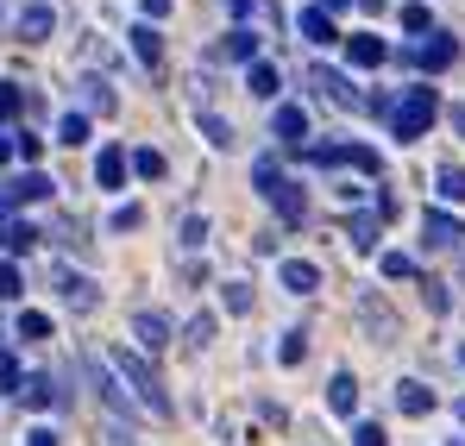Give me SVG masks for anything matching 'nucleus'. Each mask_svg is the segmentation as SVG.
<instances>
[{
  "mask_svg": "<svg viewBox=\"0 0 465 446\" xmlns=\"http://www.w3.org/2000/svg\"><path fill=\"white\" fill-rule=\"evenodd\" d=\"M352 446H390V434L378 421H359V428H352Z\"/></svg>",
  "mask_w": 465,
  "mask_h": 446,
  "instance_id": "36",
  "label": "nucleus"
},
{
  "mask_svg": "<svg viewBox=\"0 0 465 446\" xmlns=\"http://www.w3.org/2000/svg\"><path fill=\"white\" fill-rule=\"evenodd\" d=\"M126 170H133V157L120 145H101V157H94V183L101 189H126Z\"/></svg>",
  "mask_w": 465,
  "mask_h": 446,
  "instance_id": "8",
  "label": "nucleus"
},
{
  "mask_svg": "<svg viewBox=\"0 0 465 446\" xmlns=\"http://www.w3.org/2000/svg\"><path fill=\"white\" fill-rule=\"evenodd\" d=\"M114 233H133V226H145V208H139V202H126V208H114Z\"/></svg>",
  "mask_w": 465,
  "mask_h": 446,
  "instance_id": "34",
  "label": "nucleus"
},
{
  "mask_svg": "<svg viewBox=\"0 0 465 446\" xmlns=\"http://www.w3.org/2000/svg\"><path fill=\"white\" fill-rule=\"evenodd\" d=\"M227 6H232V13H239V19H245V13H252V0H227Z\"/></svg>",
  "mask_w": 465,
  "mask_h": 446,
  "instance_id": "47",
  "label": "nucleus"
},
{
  "mask_svg": "<svg viewBox=\"0 0 465 446\" xmlns=\"http://www.w3.org/2000/svg\"><path fill=\"white\" fill-rule=\"evenodd\" d=\"M321 6H327V13H340V6H352V0H321Z\"/></svg>",
  "mask_w": 465,
  "mask_h": 446,
  "instance_id": "48",
  "label": "nucleus"
},
{
  "mask_svg": "<svg viewBox=\"0 0 465 446\" xmlns=\"http://www.w3.org/2000/svg\"><path fill=\"white\" fill-rule=\"evenodd\" d=\"M133 170H139L145 183H157V176H163V157H157V151L145 145V151H133Z\"/></svg>",
  "mask_w": 465,
  "mask_h": 446,
  "instance_id": "33",
  "label": "nucleus"
},
{
  "mask_svg": "<svg viewBox=\"0 0 465 446\" xmlns=\"http://www.w3.org/2000/svg\"><path fill=\"white\" fill-rule=\"evenodd\" d=\"M45 195H51V183H45L38 170H25V176L0 183V208H32V202H45Z\"/></svg>",
  "mask_w": 465,
  "mask_h": 446,
  "instance_id": "6",
  "label": "nucleus"
},
{
  "mask_svg": "<svg viewBox=\"0 0 465 446\" xmlns=\"http://www.w3.org/2000/svg\"><path fill=\"white\" fill-rule=\"evenodd\" d=\"M145 13H152V19H163V13H170V0H145Z\"/></svg>",
  "mask_w": 465,
  "mask_h": 446,
  "instance_id": "45",
  "label": "nucleus"
},
{
  "mask_svg": "<svg viewBox=\"0 0 465 446\" xmlns=\"http://www.w3.org/2000/svg\"><path fill=\"white\" fill-rule=\"evenodd\" d=\"M252 183H258V195H264V202L283 214V226H302L309 202H302V189H296V183L277 170V157H258V164H252Z\"/></svg>",
  "mask_w": 465,
  "mask_h": 446,
  "instance_id": "1",
  "label": "nucleus"
},
{
  "mask_svg": "<svg viewBox=\"0 0 465 446\" xmlns=\"http://www.w3.org/2000/svg\"><path fill=\"white\" fill-rule=\"evenodd\" d=\"M94 390H101V402H107V409H120V415H133V402L120 396V383H114V377L101 372V365H94Z\"/></svg>",
  "mask_w": 465,
  "mask_h": 446,
  "instance_id": "26",
  "label": "nucleus"
},
{
  "mask_svg": "<svg viewBox=\"0 0 465 446\" xmlns=\"http://www.w3.org/2000/svg\"><path fill=\"white\" fill-rule=\"evenodd\" d=\"M221 57H232V64H258V38H252L245 25H232L227 38H221Z\"/></svg>",
  "mask_w": 465,
  "mask_h": 446,
  "instance_id": "18",
  "label": "nucleus"
},
{
  "mask_svg": "<svg viewBox=\"0 0 465 446\" xmlns=\"http://www.w3.org/2000/svg\"><path fill=\"white\" fill-rule=\"evenodd\" d=\"M277 277H283L290 296H314V290H321V264H309V258H283Z\"/></svg>",
  "mask_w": 465,
  "mask_h": 446,
  "instance_id": "7",
  "label": "nucleus"
},
{
  "mask_svg": "<svg viewBox=\"0 0 465 446\" xmlns=\"http://www.w3.org/2000/svg\"><path fill=\"white\" fill-rule=\"evenodd\" d=\"M0 239H6V221H0Z\"/></svg>",
  "mask_w": 465,
  "mask_h": 446,
  "instance_id": "50",
  "label": "nucleus"
},
{
  "mask_svg": "<svg viewBox=\"0 0 465 446\" xmlns=\"http://www.w3.org/2000/svg\"><path fill=\"white\" fill-rule=\"evenodd\" d=\"M38 239H45V233H38L32 221H6V252H13V258H19V252H32Z\"/></svg>",
  "mask_w": 465,
  "mask_h": 446,
  "instance_id": "23",
  "label": "nucleus"
},
{
  "mask_svg": "<svg viewBox=\"0 0 465 446\" xmlns=\"http://www.w3.org/2000/svg\"><path fill=\"white\" fill-rule=\"evenodd\" d=\"M45 333H51V314L25 308V314H19V340H45Z\"/></svg>",
  "mask_w": 465,
  "mask_h": 446,
  "instance_id": "30",
  "label": "nucleus"
},
{
  "mask_svg": "<svg viewBox=\"0 0 465 446\" xmlns=\"http://www.w3.org/2000/svg\"><path fill=\"white\" fill-rule=\"evenodd\" d=\"M402 57H409L415 70H428V75H434V70H447V64L460 57V45H453V32H428V38H421V45H409Z\"/></svg>",
  "mask_w": 465,
  "mask_h": 446,
  "instance_id": "5",
  "label": "nucleus"
},
{
  "mask_svg": "<svg viewBox=\"0 0 465 446\" xmlns=\"http://www.w3.org/2000/svg\"><path fill=\"white\" fill-rule=\"evenodd\" d=\"M57 145H88V114H64L57 120Z\"/></svg>",
  "mask_w": 465,
  "mask_h": 446,
  "instance_id": "25",
  "label": "nucleus"
},
{
  "mask_svg": "<svg viewBox=\"0 0 465 446\" xmlns=\"http://www.w3.org/2000/svg\"><path fill=\"white\" fill-rule=\"evenodd\" d=\"M378 271H384L390 283H409V277H415V258H402V252H384V258H378Z\"/></svg>",
  "mask_w": 465,
  "mask_h": 446,
  "instance_id": "27",
  "label": "nucleus"
},
{
  "mask_svg": "<svg viewBox=\"0 0 465 446\" xmlns=\"http://www.w3.org/2000/svg\"><path fill=\"white\" fill-rule=\"evenodd\" d=\"M396 409H402V415H428V409H434V390H428L421 377H402V383H396Z\"/></svg>",
  "mask_w": 465,
  "mask_h": 446,
  "instance_id": "13",
  "label": "nucleus"
},
{
  "mask_svg": "<svg viewBox=\"0 0 465 446\" xmlns=\"http://www.w3.org/2000/svg\"><path fill=\"white\" fill-rule=\"evenodd\" d=\"M378 226H384V214L371 208V214H352L346 233H352V245H359V252H378Z\"/></svg>",
  "mask_w": 465,
  "mask_h": 446,
  "instance_id": "20",
  "label": "nucleus"
},
{
  "mask_svg": "<svg viewBox=\"0 0 465 446\" xmlns=\"http://www.w3.org/2000/svg\"><path fill=\"white\" fill-rule=\"evenodd\" d=\"M327 409H333V415H352V409H359V377L352 372H333V383H327Z\"/></svg>",
  "mask_w": 465,
  "mask_h": 446,
  "instance_id": "15",
  "label": "nucleus"
},
{
  "mask_svg": "<svg viewBox=\"0 0 465 446\" xmlns=\"http://www.w3.org/2000/svg\"><path fill=\"white\" fill-rule=\"evenodd\" d=\"M460 421H465V402H460Z\"/></svg>",
  "mask_w": 465,
  "mask_h": 446,
  "instance_id": "51",
  "label": "nucleus"
},
{
  "mask_svg": "<svg viewBox=\"0 0 465 446\" xmlns=\"http://www.w3.org/2000/svg\"><path fill=\"white\" fill-rule=\"evenodd\" d=\"M25 446H57V434H51V428H32V434H25Z\"/></svg>",
  "mask_w": 465,
  "mask_h": 446,
  "instance_id": "44",
  "label": "nucleus"
},
{
  "mask_svg": "<svg viewBox=\"0 0 465 446\" xmlns=\"http://www.w3.org/2000/svg\"><path fill=\"white\" fill-rule=\"evenodd\" d=\"M19 396H25L32 409H45V402H57V377H51V372H32L25 383H19Z\"/></svg>",
  "mask_w": 465,
  "mask_h": 446,
  "instance_id": "21",
  "label": "nucleus"
},
{
  "mask_svg": "<svg viewBox=\"0 0 465 446\" xmlns=\"http://www.w3.org/2000/svg\"><path fill=\"white\" fill-rule=\"evenodd\" d=\"M227 314H252V283H227Z\"/></svg>",
  "mask_w": 465,
  "mask_h": 446,
  "instance_id": "37",
  "label": "nucleus"
},
{
  "mask_svg": "<svg viewBox=\"0 0 465 446\" xmlns=\"http://www.w3.org/2000/svg\"><path fill=\"white\" fill-rule=\"evenodd\" d=\"M202 239H208V221H202V214H189V221H183V245H202Z\"/></svg>",
  "mask_w": 465,
  "mask_h": 446,
  "instance_id": "42",
  "label": "nucleus"
},
{
  "mask_svg": "<svg viewBox=\"0 0 465 446\" xmlns=\"http://www.w3.org/2000/svg\"><path fill=\"white\" fill-rule=\"evenodd\" d=\"M277 359H283V365H302V359H309V333H283Z\"/></svg>",
  "mask_w": 465,
  "mask_h": 446,
  "instance_id": "31",
  "label": "nucleus"
},
{
  "mask_svg": "<svg viewBox=\"0 0 465 446\" xmlns=\"http://www.w3.org/2000/svg\"><path fill=\"white\" fill-rule=\"evenodd\" d=\"M19 296H25V277H19V264L6 258V264H0V302H19Z\"/></svg>",
  "mask_w": 465,
  "mask_h": 446,
  "instance_id": "28",
  "label": "nucleus"
},
{
  "mask_svg": "<svg viewBox=\"0 0 465 446\" xmlns=\"http://www.w3.org/2000/svg\"><path fill=\"white\" fill-rule=\"evenodd\" d=\"M107 365H114L120 377H126L133 390H139V402H145L152 415H170V396H163V383H157V372L145 365V359H139V352H133V346H114V352H107Z\"/></svg>",
  "mask_w": 465,
  "mask_h": 446,
  "instance_id": "3",
  "label": "nucleus"
},
{
  "mask_svg": "<svg viewBox=\"0 0 465 446\" xmlns=\"http://www.w3.org/2000/svg\"><path fill=\"white\" fill-rule=\"evenodd\" d=\"M19 383H25V377H19V359L0 352V390H19Z\"/></svg>",
  "mask_w": 465,
  "mask_h": 446,
  "instance_id": "39",
  "label": "nucleus"
},
{
  "mask_svg": "<svg viewBox=\"0 0 465 446\" xmlns=\"http://www.w3.org/2000/svg\"><path fill=\"white\" fill-rule=\"evenodd\" d=\"M6 157H13V133H0V164H6Z\"/></svg>",
  "mask_w": 465,
  "mask_h": 446,
  "instance_id": "46",
  "label": "nucleus"
},
{
  "mask_svg": "<svg viewBox=\"0 0 465 446\" xmlns=\"http://www.w3.org/2000/svg\"><path fill=\"white\" fill-rule=\"evenodd\" d=\"M271 133H277V139H283V145H302V139H309V114H302V107H290V101H283V107H277V114H271Z\"/></svg>",
  "mask_w": 465,
  "mask_h": 446,
  "instance_id": "11",
  "label": "nucleus"
},
{
  "mask_svg": "<svg viewBox=\"0 0 465 446\" xmlns=\"http://www.w3.org/2000/svg\"><path fill=\"white\" fill-rule=\"evenodd\" d=\"M57 296H64V308H94V283L88 277H76V271H57Z\"/></svg>",
  "mask_w": 465,
  "mask_h": 446,
  "instance_id": "16",
  "label": "nucleus"
},
{
  "mask_svg": "<svg viewBox=\"0 0 465 446\" xmlns=\"http://www.w3.org/2000/svg\"><path fill=\"white\" fill-rule=\"evenodd\" d=\"M421 233H428V245H465V221H453V214H440V208H428L421 214Z\"/></svg>",
  "mask_w": 465,
  "mask_h": 446,
  "instance_id": "9",
  "label": "nucleus"
},
{
  "mask_svg": "<svg viewBox=\"0 0 465 446\" xmlns=\"http://www.w3.org/2000/svg\"><path fill=\"white\" fill-rule=\"evenodd\" d=\"M314 88H321L327 101H340V107H352V101H359V94H352V82H346V75H340V70H327V64L314 70Z\"/></svg>",
  "mask_w": 465,
  "mask_h": 446,
  "instance_id": "19",
  "label": "nucleus"
},
{
  "mask_svg": "<svg viewBox=\"0 0 465 446\" xmlns=\"http://www.w3.org/2000/svg\"><path fill=\"white\" fill-rule=\"evenodd\" d=\"M19 107H25V101H19V88H13V82H0V120H13Z\"/></svg>",
  "mask_w": 465,
  "mask_h": 446,
  "instance_id": "41",
  "label": "nucleus"
},
{
  "mask_svg": "<svg viewBox=\"0 0 465 446\" xmlns=\"http://www.w3.org/2000/svg\"><path fill=\"white\" fill-rule=\"evenodd\" d=\"M51 25H57V13H51V0H32L25 13H19V38H51Z\"/></svg>",
  "mask_w": 465,
  "mask_h": 446,
  "instance_id": "12",
  "label": "nucleus"
},
{
  "mask_svg": "<svg viewBox=\"0 0 465 446\" xmlns=\"http://www.w3.org/2000/svg\"><path fill=\"white\" fill-rule=\"evenodd\" d=\"M359 6H384V0H359Z\"/></svg>",
  "mask_w": 465,
  "mask_h": 446,
  "instance_id": "49",
  "label": "nucleus"
},
{
  "mask_svg": "<svg viewBox=\"0 0 465 446\" xmlns=\"http://www.w3.org/2000/svg\"><path fill=\"white\" fill-rule=\"evenodd\" d=\"M309 157L321 164V170H340V164H352V170H365V176H378V170H384V157H378L371 145H314Z\"/></svg>",
  "mask_w": 465,
  "mask_h": 446,
  "instance_id": "4",
  "label": "nucleus"
},
{
  "mask_svg": "<svg viewBox=\"0 0 465 446\" xmlns=\"http://www.w3.org/2000/svg\"><path fill=\"white\" fill-rule=\"evenodd\" d=\"M402 25H409V32H428V6L409 0V6H402Z\"/></svg>",
  "mask_w": 465,
  "mask_h": 446,
  "instance_id": "40",
  "label": "nucleus"
},
{
  "mask_svg": "<svg viewBox=\"0 0 465 446\" xmlns=\"http://www.w3.org/2000/svg\"><path fill=\"white\" fill-rule=\"evenodd\" d=\"M296 25H302V38H309V45H333V38H340L327 6H302V19H296Z\"/></svg>",
  "mask_w": 465,
  "mask_h": 446,
  "instance_id": "17",
  "label": "nucleus"
},
{
  "mask_svg": "<svg viewBox=\"0 0 465 446\" xmlns=\"http://www.w3.org/2000/svg\"><path fill=\"white\" fill-rule=\"evenodd\" d=\"M208 340H214V314H195L189 321V346H208Z\"/></svg>",
  "mask_w": 465,
  "mask_h": 446,
  "instance_id": "38",
  "label": "nucleus"
},
{
  "mask_svg": "<svg viewBox=\"0 0 465 446\" xmlns=\"http://www.w3.org/2000/svg\"><path fill=\"white\" fill-rule=\"evenodd\" d=\"M245 88H252L258 101H271V94H277V70H271V64H245Z\"/></svg>",
  "mask_w": 465,
  "mask_h": 446,
  "instance_id": "24",
  "label": "nucleus"
},
{
  "mask_svg": "<svg viewBox=\"0 0 465 446\" xmlns=\"http://www.w3.org/2000/svg\"><path fill=\"white\" fill-rule=\"evenodd\" d=\"M82 94H88V107H101V114H114V88H107V82H82Z\"/></svg>",
  "mask_w": 465,
  "mask_h": 446,
  "instance_id": "35",
  "label": "nucleus"
},
{
  "mask_svg": "<svg viewBox=\"0 0 465 446\" xmlns=\"http://www.w3.org/2000/svg\"><path fill=\"white\" fill-rule=\"evenodd\" d=\"M434 183H440V195H447V202H465V170H460V164H447Z\"/></svg>",
  "mask_w": 465,
  "mask_h": 446,
  "instance_id": "29",
  "label": "nucleus"
},
{
  "mask_svg": "<svg viewBox=\"0 0 465 446\" xmlns=\"http://www.w3.org/2000/svg\"><path fill=\"white\" fill-rule=\"evenodd\" d=\"M346 57H352L359 70H378L390 51H384V38H371V32H352V38H346Z\"/></svg>",
  "mask_w": 465,
  "mask_h": 446,
  "instance_id": "14",
  "label": "nucleus"
},
{
  "mask_svg": "<svg viewBox=\"0 0 465 446\" xmlns=\"http://www.w3.org/2000/svg\"><path fill=\"white\" fill-rule=\"evenodd\" d=\"M434 120H440V94H434V88H409V94L390 107V133H396L402 145H409V139H421Z\"/></svg>",
  "mask_w": 465,
  "mask_h": 446,
  "instance_id": "2",
  "label": "nucleus"
},
{
  "mask_svg": "<svg viewBox=\"0 0 465 446\" xmlns=\"http://www.w3.org/2000/svg\"><path fill=\"white\" fill-rule=\"evenodd\" d=\"M133 51H139V64H145V70L163 64V38H157L152 25H133Z\"/></svg>",
  "mask_w": 465,
  "mask_h": 446,
  "instance_id": "22",
  "label": "nucleus"
},
{
  "mask_svg": "<svg viewBox=\"0 0 465 446\" xmlns=\"http://www.w3.org/2000/svg\"><path fill=\"white\" fill-rule=\"evenodd\" d=\"M202 133H208V145H221V151L232 145V126L221 120V114H202Z\"/></svg>",
  "mask_w": 465,
  "mask_h": 446,
  "instance_id": "32",
  "label": "nucleus"
},
{
  "mask_svg": "<svg viewBox=\"0 0 465 446\" xmlns=\"http://www.w3.org/2000/svg\"><path fill=\"white\" fill-rule=\"evenodd\" d=\"M13 151H19L25 164H38V151H45V139H25V133H19V139H13Z\"/></svg>",
  "mask_w": 465,
  "mask_h": 446,
  "instance_id": "43",
  "label": "nucleus"
},
{
  "mask_svg": "<svg viewBox=\"0 0 465 446\" xmlns=\"http://www.w3.org/2000/svg\"><path fill=\"white\" fill-rule=\"evenodd\" d=\"M133 333H139L145 352H163V346H170V321H163L157 308H139V314H133Z\"/></svg>",
  "mask_w": 465,
  "mask_h": 446,
  "instance_id": "10",
  "label": "nucleus"
}]
</instances>
